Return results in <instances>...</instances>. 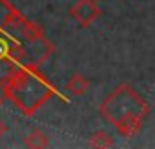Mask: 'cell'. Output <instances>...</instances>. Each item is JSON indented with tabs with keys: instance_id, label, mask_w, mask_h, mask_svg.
<instances>
[{
	"instance_id": "obj_6",
	"label": "cell",
	"mask_w": 155,
	"mask_h": 149,
	"mask_svg": "<svg viewBox=\"0 0 155 149\" xmlns=\"http://www.w3.org/2000/svg\"><path fill=\"white\" fill-rule=\"evenodd\" d=\"M113 144H115L113 142V136L108 131H104V129L93 133V136L90 138V145L91 147H97V149H108V147H113Z\"/></svg>"
},
{
	"instance_id": "obj_2",
	"label": "cell",
	"mask_w": 155,
	"mask_h": 149,
	"mask_svg": "<svg viewBox=\"0 0 155 149\" xmlns=\"http://www.w3.org/2000/svg\"><path fill=\"white\" fill-rule=\"evenodd\" d=\"M99 111L122 136L131 138L142 129L150 115V104L133 86L120 84L106 97Z\"/></svg>"
},
{
	"instance_id": "obj_3",
	"label": "cell",
	"mask_w": 155,
	"mask_h": 149,
	"mask_svg": "<svg viewBox=\"0 0 155 149\" xmlns=\"http://www.w3.org/2000/svg\"><path fill=\"white\" fill-rule=\"evenodd\" d=\"M69 15H71V18L77 20V24L81 27H90L102 15V11L97 6V0H79V2L71 8Z\"/></svg>"
},
{
	"instance_id": "obj_4",
	"label": "cell",
	"mask_w": 155,
	"mask_h": 149,
	"mask_svg": "<svg viewBox=\"0 0 155 149\" xmlns=\"http://www.w3.org/2000/svg\"><path fill=\"white\" fill-rule=\"evenodd\" d=\"M68 89H69V93H73L77 97H82L90 89V80L84 77L82 73H75L69 78V82H68Z\"/></svg>"
},
{
	"instance_id": "obj_7",
	"label": "cell",
	"mask_w": 155,
	"mask_h": 149,
	"mask_svg": "<svg viewBox=\"0 0 155 149\" xmlns=\"http://www.w3.org/2000/svg\"><path fill=\"white\" fill-rule=\"evenodd\" d=\"M8 133V125H6V122H4V118L0 116V138H2L4 135Z\"/></svg>"
},
{
	"instance_id": "obj_1",
	"label": "cell",
	"mask_w": 155,
	"mask_h": 149,
	"mask_svg": "<svg viewBox=\"0 0 155 149\" xmlns=\"http://www.w3.org/2000/svg\"><path fill=\"white\" fill-rule=\"evenodd\" d=\"M2 93L4 98L11 100L15 107L26 116H33L53 97H60L64 102H69L35 65H18L4 84Z\"/></svg>"
},
{
	"instance_id": "obj_5",
	"label": "cell",
	"mask_w": 155,
	"mask_h": 149,
	"mask_svg": "<svg viewBox=\"0 0 155 149\" xmlns=\"http://www.w3.org/2000/svg\"><path fill=\"white\" fill-rule=\"evenodd\" d=\"M26 145L31 147V149H44V147L49 145V136H48L44 131L35 129V131H31V133L26 136Z\"/></svg>"
}]
</instances>
